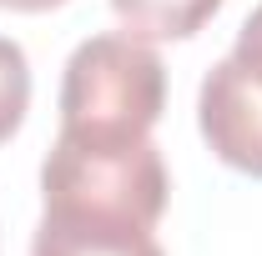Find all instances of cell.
<instances>
[{
	"label": "cell",
	"mask_w": 262,
	"mask_h": 256,
	"mask_svg": "<svg viewBox=\"0 0 262 256\" xmlns=\"http://www.w3.org/2000/svg\"><path fill=\"white\" fill-rule=\"evenodd\" d=\"M166 161L151 136L136 141H101L61 131L51 156L40 161V201L51 216L81 221H116V226H151L166 211Z\"/></svg>",
	"instance_id": "1"
},
{
	"label": "cell",
	"mask_w": 262,
	"mask_h": 256,
	"mask_svg": "<svg viewBox=\"0 0 262 256\" xmlns=\"http://www.w3.org/2000/svg\"><path fill=\"white\" fill-rule=\"evenodd\" d=\"M166 106V65L136 35H91L71 50L61 75V131L136 141L151 136Z\"/></svg>",
	"instance_id": "2"
},
{
	"label": "cell",
	"mask_w": 262,
	"mask_h": 256,
	"mask_svg": "<svg viewBox=\"0 0 262 256\" xmlns=\"http://www.w3.org/2000/svg\"><path fill=\"white\" fill-rule=\"evenodd\" d=\"M196 121H202L212 156L262 181V75L242 70L232 56L217 61L202 81Z\"/></svg>",
	"instance_id": "3"
},
{
	"label": "cell",
	"mask_w": 262,
	"mask_h": 256,
	"mask_svg": "<svg viewBox=\"0 0 262 256\" xmlns=\"http://www.w3.org/2000/svg\"><path fill=\"white\" fill-rule=\"evenodd\" d=\"M31 256H166L146 226L116 221H81V216H51L40 211L31 236Z\"/></svg>",
	"instance_id": "4"
},
{
	"label": "cell",
	"mask_w": 262,
	"mask_h": 256,
	"mask_svg": "<svg viewBox=\"0 0 262 256\" xmlns=\"http://www.w3.org/2000/svg\"><path fill=\"white\" fill-rule=\"evenodd\" d=\"M121 31L136 35V40H187L196 35L217 10L222 0H111Z\"/></svg>",
	"instance_id": "5"
},
{
	"label": "cell",
	"mask_w": 262,
	"mask_h": 256,
	"mask_svg": "<svg viewBox=\"0 0 262 256\" xmlns=\"http://www.w3.org/2000/svg\"><path fill=\"white\" fill-rule=\"evenodd\" d=\"M26 111H31V61L15 40L0 35V146L20 131Z\"/></svg>",
	"instance_id": "6"
},
{
	"label": "cell",
	"mask_w": 262,
	"mask_h": 256,
	"mask_svg": "<svg viewBox=\"0 0 262 256\" xmlns=\"http://www.w3.org/2000/svg\"><path fill=\"white\" fill-rule=\"evenodd\" d=\"M232 61L242 65V70H252V75H262V5L242 20L237 45H232Z\"/></svg>",
	"instance_id": "7"
},
{
	"label": "cell",
	"mask_w": 262,
	"mask_h": 256,
	"mask_svg": "<svg viewBox=\"0 0 262 256\" xmlns=\"http://www.w3.org/2000/svg\"><path fill=\"white\" fill-rule=\"evenodd\" d=\"M66 0H0V10H20V15H40V10H56Z\"/></svg>",
	"instance_id": "8"
}]
</instances>
